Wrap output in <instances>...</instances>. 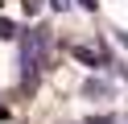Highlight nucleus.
Returning a JSON list of instances; mask_svg holds the SVG:
<instances>
[{
    "instance_id": "f257e3e1",
    "label": "nucleus",
    "mask_w": 128,
    "mask_h": 124,
    "mask_svg": "<svg viewBox=\"0 0 128 124\" xmlns=\"http://www.w3.org/2000/svg\"><path fill=\"white\" fill-rule=\"evenodd\" d=\"M0 37H4V41H12V37H17V25H12V21H4V17H0Z\"/></svg>"
},
{
    "instance_id": "f03ea898",
    "label": "nucleus",
    "mask_w": 128,
    "mask_h": 124,
    "mask_svg": "<svg viewBox=\"0 0 128 124\" xmlns=\"http://www.w3.org/2000/svg\"><path fill=\"white\" fill-rule=\"evenodd\" d=\"M74 58L87 62V66H99V54H91V50H74Z\"/></svg>"
},
{
    "instance_id": "7ed1b4c3",
    "label": "nucleus",
    "mask_w": 128,
    "mask_h": 124,
    "mask_svg": "<svg viewBox=\"0 0 128 124\" xmlns=\"http://www.w3.org/2000/svg\"><path fill=\"white\" fill-rule=\"evenodd\" d=\"M50 4L58 8V13H66V8H70V0H50Z\"/></svg>"
}]
</instances>
